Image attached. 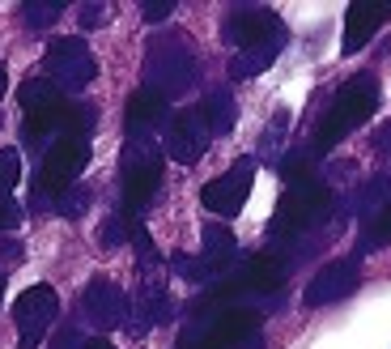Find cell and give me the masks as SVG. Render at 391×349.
Masks as SVG:
<instances>
[{"label":"cell","mask_w":391,"mask_h":349,"mask_svg":"<svg viewBox=\"0 0 391 349\" xmlns=\"http://www.w3.org/2000/svg\"><path fill=\"white\" fill-rule=\"evenodd\" d=\"M81 349H115V345H111V341H85Z\"/></svg>","instance_id":"24"},{"label":"cell","mask_w":391,"mask_h":349,"mask_svg":"<svg viewBox=\"0 0 391 349\" xmlns=\"http://www.w3.org/2000/svg\"><path fill=\"white\" fill-rule=\"evenodd\" d=\"M374 111H379V77H374V72H357V77H349L345 86L336 90L328 115L319 119V128H315V154L336 149L353 128H361Z\"/></svg>","instance_id":"1"},{"label":"cell","mask_w":391,"mask_h":349,"mask_svg":"<svg viewBox=\"0 0 391 349\" xmlns=\"http://www.w3.org/2000/svg\"><path fill=\"white\" fill-rule=\"evenodd\" d=\"M387 243H391V201H387L383 209H374V213H370L361 247H366V252H374V247H387Z\"/></svg>","instance_id":"19"},{"label":"cell","mask_w":391,"mask_h":349,"mask_svg":"<svg viewBox=\"0 0 391 349\" xmlns=\"http://www.w3.org/2000/svg\"><path fill=\"white\" fill-rule=\"evenodd\" d=\"M85 315L98 323V328H111V323L124 319V294H119L111 281H94L85 290Z\"/></svg>","instance_id":"14"},{"label":"cell","mask_w":391,"mask_h":349,"mask_svg":"<svg viewBox=\"0 0 391 349\" xmlns=\"http://www.w3.org/2000/svg\"><path fill=\"white\" fill-rule=\"evenodd\" d=\"M5 86H9V77H5V64H0V98H5Z\"/></svg>","instance_id":"25"},{"label":"cell","mask_w":391,"mask_h":349,"mask_svg":"<svg viewBox=\"0 0 391 349\" xmlns=\"http://www.w3.org/2000/svg\"><path fill=\"white\" fill-rule=\"evenodd\" d=\"M17 226V205L9 201V192H0V230Z\"/></svg>","instance_id":"22"},{"label":"cell","mask_w":391,"mask_h":349,"mask_svg":"<svg viewBox=\"0 0 391 349\" xmlns=\"http://www.w3.org/2000/svg\"><path fill=\"white\" fill-rule=\"evenodd\" d=\"M260 328H264V323H260L255 311H247V307H222L196 341H200V349H260L264 345Z\"/></svg>","instance_id":"5"},{"label":"cell","mask_w":391,"mask_h":349,"mask_svg":"<svg viewBox=\"0 0 391 349\" xmlns=\"http://www.w3.org/2000/svg\"><path fill=\"white\" fill-rule=\"evenodd\" d=\"M234 286L251 290V294H273L285 286V264L277 256H255V260H247V268H242V277Z\"/></svg>","instance_id":"15"},{"label":"cell","mask_w":391,"mask_h":349,"mask_svg":"<svg viewBox=\"0 0 391 349\" xmlns=\"http://www.w3.org/2000/svg\"><path fill=\"white\" fill-rule=\"evenodd\" d=\"M213 141V128H209V119L200 111H179L175 119H170V128H166V154L191 166V162H200L204 158V149Z\"/></svg>","instance_id":"11"},{"label":"cell","mask_w":391,"mask_h":349,"mask_svg":"<svg viewBox=\"0 0 391 349\" xmlns=\"http://www.w3.org/2000/svg\"><path fill=\"white\" fill-rule=\"evenodd\" d=\"M17 179H21V154L17 149H0V192L17 188Z\"/></svg>","instance_id":"20"},{"label":"cell","mask_w":391,"mask_h":349,"mask_svg":"<svg viewBox=\"0 0 391 349\" xmlns=\"http://www.w3.org/2000/svg\"><path fill=\"white\" fill-rule=\"evenodd\" d=\"M200 115L209 119V128H213V137H222V132H230L234 128V119H238V107H234V98L226 94V90H213L204 103H200Z\"/></svg>","instance_id":"17"},{"label":"cell","mask_w":391,"mask_h":349,"mask_svg":"<svg viewBox=\"0 0 391 349\" xmlns=\"http://www.w3.org/2000/svg\"><path fill=\"white\" fill-rule=\"evenodd\" d=\"M251 179H255V166H251V158H242L226 174H217V179H209L200 188V205L217 217H234L251 196Z\"/></svg>","instance_id":"7"},{"label":"cell","mask_w":391,"mask_h":349,"mask_svg":"<svg viewBox=\"0 0 391 349\" xmlns=\"http://www.w3.org/2000/svg\"><path fill=\"white\" fill-rule=\"evenodd\" d=\"M170 9H175L170 0H158V5H145V17H149V21H158V17H166Z\"/></svg>","instance_id":"23"},{"label":"cell","mask_w":391,"mask_h":349,"mask_svg":"<svg viewBox=\"0 0 391 349\" xmlns=\"http://www.w3.org/2000/svg\"><path fill=\"white\" fill-rule=\"evenodd\" d=\"M60 315V294L52 286H30V290H21L17 298V307H13V323H17V349H39L47 328L56 323Z\"/></svg>","instance_id":"4"},{"label":"cell","mask_w":391,"mask_h":349,"mask_svg":"<svg viewBox=\"0 0 391 349\" xmlns=\"http://www.w3.org/2000/svg\"><path fill=\"white\" fill-rule=\"evenodd\" d=\"M226 34L247 56H277V47H281V21H277V13H268V9H238L230 17Z\"/></svg>","instance_id":"8"},{"label":"cell","mask_w":391,"mask_h":349,"mask_svg":"<svg viewBox=\"0 0 391 349\" xmlns=\"http://www.w3.org/2000/svg\"><path fill=\"white\" fill-rule=\"evenodd\" d=\"M21 17H26L30 26H43V21L60 17V5H56V0H52V5H26V9H21Z\"/></svg>","instance_id":"21"},{"label":"cell","mask_w":391,"mask_h":349,"mask_svg":"<svg viewBox=\"0 0 391 349\" xmlns=\"http://www.w3.org/2000/svg\"><path fill=\"white\" fill-rule=\"evenodd\" d=\"M0 290H5V277H0Z\"/></svg>","instance_id":"26"},{"label":"cell","mask_w":391,"mask_h":349,"mask_svg":"<svg viewBox=\"0 0 391 349\" xmlns=\"http://www.w3.org/2000/svg\"><path fill=\"white\" fill-rule=\"evenodd\" d=\"M162 115H166V98H162L158 90H136V94H132V103H128V123H132V132L154 128Z\"/></svg>","instance_id":"16"},{"label":"cell","mask_w":391,"mask_h":349,"mask_svg":"<svg viewBox=\"0 0 391 349\" xmlns=\"http://www.w3.org/2000/svg\"><path fill=\"white\" fill-rule=\"evenodd\" d=\"M234 256V235L226 226H209L204 230V268L217 272V268H226V260Z\"/></svg>","instance_id":"18"},{"label":"cell","mask_w":391,"mask_h":349,"mask_svg":"<svg viewBox=\"0 0 391 349\" xmlns=\"http://www.w3.org/2000/svg\"><path fill=\"white\" fill-rule=\"evenodd\" d=\"M43 64H47V72H52V81L60 90H81V86L94 81V72H98L89 47L81 39H56L52 47H47V60Z\"/></svg>","instance_id":"9"},{"label":"cell","mask_w":391,"mask_h":349,"mask_svg":"<svg viewBox=\"0 0 391 349\" xmlns=\"http://www.w3.org/2000/svg\"><path fill=\"white\" fill-rule=\"evenodd\" d=\"M162 188V158H158V149H140L136 145V154H128L124 162V201L128 209H149V201L158 196Z\"/></svg>","instance_id":"10"},{"label":"cell","mask_w":391,"mask_h":349,"mask_svg":"<svg viewBox=\"0 0 391 349\" xmlns=\"http://www.w3.org/2000/svg\"><path fill=\"white\" fill-rule=\"evenodd\" d=\"M361 286V268L357 260H332L328 268L315 272V281L306 286V307H324V303H340Z\"/></svg>","instance_id":"13"},{"label":"cell","mask_w":391,"mask_h":349,"mask_svg":"<svg viewBox=\"0 0 391 349\" xmlns=\"http://www.w3.org/2000/svg\"><path fill=\"white\" fill-rule=\"evenodd\" d=\"M383 21H391V0H353L349 13H345V39H340V52L357 56L366 43H370Z\"/></svg>","instance_id":"12"},{"label":"cell","mask_w":391,"mask_h":349,"mask_svg":"<svg viewBox=\"0 0 391 349\" xmlns=\"http://www.w3.org/2000/svg\"><path fill=\"white\" fill-rule=\"evenodd\" d=\"M89 162V137H60L43 158V170H39V188L47 196H60L77 183V174L85 170Z\"/></svg>","instance_id":"6"},{"label":"cell","mask_w":391,"mask_h":349,"mask_svg":"<svg viewBox=\"0 0 391 349\" xmlns=\"http://www.w3.org/2000/svg\"><path fill=\"white\" fill-rule=\"evenodd\" d=\"M21 115H26V132L30 137H47L64 128L68 132V115H72V103L64 98V90L47 77H34L21 86Z\"/></svg>","instance_id":"2"},{"label":"cell","mask_w":391,"mask_h":349,"mask_svg":"<svg viewBox=\"0 0 391 349\" xmlns=\"http://www.w3.org/2000/svg\"><path fill=\"white\" fill-rule=\"evenodd\" d=\"M328 205H332V192L324 183H315V179L293 183L273 213V235H302L306 226H315L328 213Z\"/></svg>","instance_id":"3"}]
</instances>
